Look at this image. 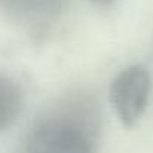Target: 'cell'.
<instances>
[{
    "instance_id": "obj_1",
    "label": "cell",
    "mask_w": 153,
    "mask_h": 153,
    "mask_svg": "<svg viewBox=\"0 0 153 153\" xmlns=\"http://www.w3.org/2000/svg\"><path fill=\"white\" fill-rule=\"evenodd\" d=\"M99 132L96 101L84 92H74L35 119L26 137L24 153H96Z\"/></svg>"
},
{
    "instance_id": "obj_2",
    "label": "cell",
    "mask_w": 153,
    "mask_h": 153,
    "mask_svg": "<svg viewBox=\"0 0 153 153\" xmlns=\"http://www.w3.org/2000/svg\"><path fill=\"white\" fill-rule=\"evenodd\" d=\"M152 90V78L143 65L123 68L111 83L110 98L113 108L126 128L135 126L143 117Z\"/></svg>"
},
{
    "instance_id": "obj_3",
    "label": "cell",
    "mask_w": 153,
    "mask_h": 153,
    "mask_svg": "<svg viewBox=\"0 0 153 153\" xmlns=\"http://www.w3.org/2000/svg\"><path fill=\"white\" fill-rule=\"evenodd\" d=\"M68 0H0L2 11L32 35L47 33L62 17Z\"/></svg>"
},
{
    "instance_id": "obj_4",
    "label": "cell",
    "mask_w": 153,
    "mask_h": 153,
    "mask_svg": "<svg viewBox=\"0 0 153 153\" xmlns=\"http://www.w3.org/2000/svg\"><path fill=\"white\" fill-rule=\"evenodd\" d=\"M24 96L17 81L0 74V132L15 123L23 111Z\"/></svg>"
},
{
    "instance_id": "obj_5",
    "label": "cell",
    "mask_w": 153,
    "mask_h": 153,
    "mask_svg": "<svg viewBox=\"0 0 153 153\" xmlns=\"http://www.w3.org/2000/svg\"><path fill=\"white\" fill-rule=\"evenodd\" d=\"M96 3H102V5H110V3H114L116 0H93Z\"/></svg>"
}]
</instances>
